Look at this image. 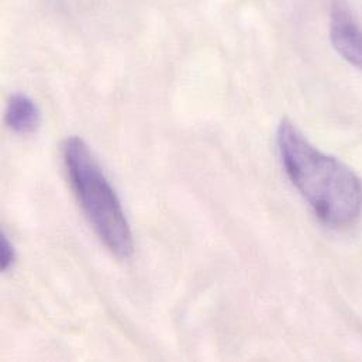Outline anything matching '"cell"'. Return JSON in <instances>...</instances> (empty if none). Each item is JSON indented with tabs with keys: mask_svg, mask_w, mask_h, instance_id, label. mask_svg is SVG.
I'll return each mask as SVG.
<instances>
[{
	"mask_svg": "<svg viewBox=\"0 0 362 362\" xmlns=\"http://www.w3.org/2000/svg\"><path fill=\"white\" fill-rule=\"evenodd\" d=\"M276 148L286 177L323 224L346 228L360 220L362 181L349 165L315 147L288 119L278 127Z\"/></svg>",
	"mask_w": 362,
	"mask_h": 362,
	"instance_id": "obj_1",
	"label": "cell"
},
{
	"mask_svg": "<svg viewBox=\"0 0 362 362\" xmlns=\"http://www.w3.org/2000/svg\"><path fill=\"white\" fill-rule=\"evenodd\" d=\"M62 160L74 194L102 244L119 259L130 258L134 251L132 227L88 144L79 137H68L62 144Z\"/></svg>",
	"mask_w": 362,
	"mask_h": 362,
	"instance_id": "obj_2",
	"label": "cell"
},
{
	"mask_svg": "<svg viewBox=\"0 0 362 362\" xmlns=\"http://www.w3.org/2000/svg\"><path fill=\"white\" fill-rule=\"evenodd\" d=\"M330 41L349 64L362 71V28L347 0L332 1Z\"/></svg>",
	"mask_w": 362,
	"mask_h": 362,
	"instance_id": "obj_3",
	"label": "cell"
},
{
	"mask_svg": "<svg viewBox=\"0 0 362 362\" xmlns=\"http://www.w3.org/2000/svg\"><path fill=\"white\" fill-rule=\"evenodd\" d=\"M4 122L7 127L17 134H31L40 126V109L28 96L16 93L6 105Z\"/></svg>",
	"mask_w": 362,
	"mask_h": 362,
	"instance_id": "obj_4",
	"label": "cell"
},
{
	"mask_svg": "<svg viewBox=\"0 0 362 362\" xmlns=\"http://www.w3.org/2000/svg\"><path fill=\"white\" fill-rule=\"evenodd\" d=\"M17 254L14 250V245L10 243V240L1 234V250H0V262H1V271L7 272L16 262Z\"/></svg>",
	"mask_w": 362,
	"mask_h": 362,
	"instance_id": "obj_5",
	"label": "cell"
}]
</instances>
